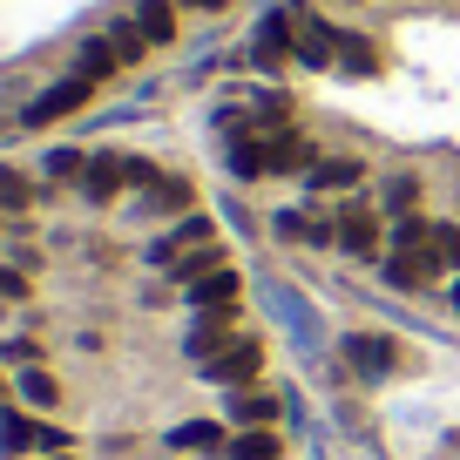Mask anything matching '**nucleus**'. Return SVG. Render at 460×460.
<instances>
[{
  "label": "nucleus",
  "mask_w": 460,
  "mask_h": 460,
  "mask_svg": "<svg viewBox=\"0 0 460 460\" xmlns=\"http://www.w3.org/2000/svg\"><path fill=\"white\" fill-rule=\"evenodd\" d=\"M75 61H82V68H75V75H88V82H95V75H115V68H122V61H115V48H109V34H95V41H82V55H75Z\"/></svg>",
  "instance_id": "obj_21"
},
{
  "label": "nucleus",
  "mask_w": 460,
  "mask_h": 460,
  "mask_svg": "<svg viewBox=\"0 0 460 460\" xmlns=\"http://www.w3.org/2000/svg\"><path fill=\"white\" fill-rule=\"evenodd\" d=\"M251 48H258V61H264V68H278V61H285L291 48H298V28H291V7H285V14H271V21H264V28H258V41H251Z\"/></svg>",
  "instance_id": "obj_10"
},
{
  "label": "nucleus",
  "mask_w": 460,
  "mask_h": 460,
  "mask_svg": "<svg viewBox=\"0 0 460 460\" xmlns=\"http://www.w3.org/2000/svg\"><path fill=\"white\" fill-rule=\"evenodd\" d=\"M41 440V427H34L28 413H0V454H21V447Z\"/></svg>",
  "instance_id": "obj_22"
},
{
  "label": "nucleus",
  "mask_w": 460,
  "mask_h": 460,
  "mask_svg": "<svg viewBox=\"0 0 460 460\" xmlns=\"http://www.w3.org/2000/svg\"><path fill=\"white\" fill-rule=\"evenodd\" d=\"M190 298H197L203 312H210V305H230V298H237V278H230L224 264H217L210 278H197V285H190Z\"/></svg>",
  "instance_id": "obj_20"
},
{
  "label": "nucleus",
  "mask_w": 460,
  "mask_h": 460,
  "mask_svg": "<svg viewBox=\"0 0 460 460\" xmlns=\"http://www.w3.org/2000/svg\"><path fill=\"white\" fill-rule=\"evenodd\" d=\"M454 312H460V285H454Z\"/></svg>",
  "instance_id": "obj_32"
},
{
  "label": "nucleus",
  "mask_w": 460,
  "mask_h": 460,
  "mask_svg": "<svg viewBox=\"0 0 460 460\" xmlns=\"http://www.w3.org/2000/svg\"><path fill=\"white\" fill-rule=\"evenodd\" d=\"M258 373H264V345H258V339H230L224 352H217V359L203 366V379H217V386H230V393H237V386H251Z\"/></svg>",
  "instance_id": "obj_1"
},
{
  "label": "nucleus",
  "mask_w": 460,
  "mask_h": 460,
  "mask_svg": "<svg viewBox=\"0 0 460 460\" xmlns=\"http://www.w3.org/2000/svg\"><path fill=\"white\" fill-rule=\"evenodd\" d=\"M230 339H237V332H230V305H217V312H203V325L190 332V359H203V366H210Z\"/></svg>",
  "instance_id": "obj_9"
},
{
  "label": "nucleus",
  "mask_w": 460,
  "mask_h": 460,
  "mask_svg": "<svg viewBox=\"0 0 460 460\" xmlns=\"http://www.w3.org/2000/svg\"><path fill=\"white\" fill-rule=\"evenodd\" d=\"M109 48H115V61H122V68H136V61L149 55V34L136 28V21H115V28H109Z\"/></svg>",
  "instance_id": "obj_17"
},
{
  "label": "nucleus",
  "mask_w": 460,
  "mask_h": 460,
  "mask_svg": "<svg viewBox=\"0 0 460 460\" xmlns=\"http://www.w3.org/2000/svg\"><path fill=\"white\" fill-rule=\"evenodd\" d=\"M183 203H190V183H176V176H170V183H156V190H149V210H183Z\"/></svg>",
  "instance_id": "obj_25"
},
{
  "label": "nucleus",
  "mask_w": 460,
  "mask_h": 460,
  "mask_svg": "<svg viewBox=\"0 0 460 460\" xmlns=\"http://www.w3.org/2000/svg\"><path fill=\"white\" fill-rule=\"evenodd\" d=\"M88 170V156H75V149H55L48 156V176H82Z\"/></svg>",
  "instance_id": "obj_28"
},
{
  "label": "nucleus",
  "mask_w": 460,
  "mask_h": 460,
  "mask_svg": "<svg viewBox=\"0 0 460 460\" xmlns=\"http://www.w3.org/2000/svg\"><path fill=\"white\" fill-rule=\"evenodd\" d=\"M0 298H28V278H21V271H0Z\"/></svg>",
  "instance_id": "obj_29"
},
{
  "label": "nucleus",
  "mask_w": 460,
  "mask_h": 460,
  "mask_svg": "<svg viewBox=\"0 0 460 460\" xmlns=\"http://www.w3.org/2000/svg\"><path fill=\"white\" fill-rule=\"evenodd\" d=\"M413 197H420V183H413V176H393V183H386V210L413 217Z\"/></svg>",
  "instance_id": "obj_26"
},
{
  "label": "nucleus",
  "mask_w": 460,
  "mask_h": 460,
  "mask_svg": "<svg viewBox=\"0 0 460 460\" xmlns=\"http://www.w3.org/2000/svg\"><path fill=\"white\" fill-rule=\"evenodd\" d=\"M21 400H28V406H55V400H61L55 373H41V366H28V373H21Z\"/></svg>",
  "instance_id": "obj_23"
},
{
  "label": "nucleus",
  "mask_w": 460,
  "mask_h": 460,
  "mask_svg": "<svg viewBox=\"0 0 460 460\" xmlns=\"http://www.w3.org/2000/svg\"><path fill=\"white\" fill-rule=\"evenodd\" d=\"M291 28H298V61H312V68H325L332 55H339V34L325 28L318 14H305V7H291Z\"/></svg>",
  "instance_id": "obj_8"
},
{
  "label": "nucleus",
  "mask_w": 460,
  "mask_h": 460,
  "mask_svg": "<svg viewBox=\"0 0 460 460\" xmlns=\"http://www.w3.org/2000/svg\"><path fill=\"white\" fill-rule=\"evenodd\" d=\"M170 447L176 454H217V447H224V427H217V420H183V427L170 433Z\"/></svg>",
  "instance_id": "obj_14"
},
{
  "label": "nucleus",
  "mask_w": 460,
  "mask_h": 460,
  "mask_svg": "<svg viewBox=\"0 0 460 460\" xmlns=\"http://www.w3.org/2000/svg\"><path fill=\"white\" fill-rule=\"evenodd\" d=\"M305 163H312V149H305L291 129L264 136V170H271V176H291V170H305Z\"/></svg>",
  "instance_id": "obj_13"
},
{
  "label": "nucleus",
  "mask_w": 460,
  "mask_h": 460,
  "mask_svg": "<svg viewBox=\"0 0 460 460\" xmlns=\"http://www.w3.org/2000/svg\"><path fill=\"white\" fill-rule=\"evenodd\" d=\"M176 7H197V14H224V0H176Z\"/></svg>",
  "instance_id": "obj_31"
},
{
  "label": "nucleus",
  "mask_w": 460,
  "mask_h": 460,
  "mask_svg": "<svg viewBox=\"0 0 460 460\" xmlns=\"http://www.w3.org/2000/svg\"><path fill=\"white\" fill-rule=\"evenodd\" d=\"M34 447H41V454H61V447H68V433H61V427H41V440H34Z\"/></svg>",
  "instance_id": "obj_30"
},
{
  "label": "nucleus",
  "mask_w": 460,
  "mask_h": 460,
  "mask_svg": "<svg viewBox=\"0 0 460 460\" xmlns=\"http://www.w3.org/2000/svg\"><path fill=\"white\" fill-rule=\"evenodd\" d=\"M122 183H129V156H115V149L88 156V170H82V190H88L95 203H115V197H122Z\"/></svg>",
  "instance_id": "obj_5"
},
{
  "label": "nucleus",
  "mask_w": 460,
  "mask_h": 460,
  "mask_svg": "<svg viewBox=\"0 0 460 460\" xmlns=\"http://www.w3.org/2000/svg\"><path fill=\"white\" fill-rule=\"evenodd\" d=\"M230 460H278V433L271 427H244L230 440Z\"/></svg>",
  "instance_id": "obj_18"
},
{
  "label": "nucleus",
  "mask_w": 460,
  "mask_h": 460,
  "mask_svg": "<svg viewBox=\"0 0 460 460\" xmlns=\"http://www.w3.org/2000/svg\"><path fill=\"white\" fill-rule=\"evenodd\" d=\"M339 68H352V75H373V68H379V48L366 41V34H339Z\"/></svg>",
  "instance_id": "obj_19"
},
{
  "label": "nucleus",
  "mask_w": 460,
  "mask_h": 460,
  "mask_svg": "<svg viewBox=\"0 0 460 460\" xmlns=\"http://www.w3.org/2000/svg\"><path fill=\"white\" fill-rule=\"evenodd\" d=\"M88 95H95V82H88V75H68V82H55L48 95L28 102V122H34V129H48V122H61V115L88 109Z\"/></svg>",
  "instance_id": "obj_2"
},
{
  "label": "nucleus",
  "mask_w": 460,
  "mask_h": 460,
  "mask_svg": "<svg viewBox=\"0 0 460 460\" xmlns=\"http://www.w3.org/2000/svg\"><path fill=\"white\" fill-rule=\"evenodd\" d=\"M433 251H440L447 264H460V224H433Z\"/></svg>",
  "instance_id": "obj_27"
},
{
  "label": "nucleus",
  "mask_w": 460,
  "mask_h": 460,
  "mask_svg": "<svg viewBox=\"0 0 460 460\" xmlns=\"http://www.w3.org/2000/svg\"><path fill=\"white\" fill-rule=\"evenodd\" d=\"M129 21L149 34V48H170V41H176V0H136Z\"/></svg>",
  "instance_id": "obj_11"
},
{
  "label": "nucleus",
  "mask_w": 460,
  "mask_h": 460,
  "mask_svg": "<svg viewBox=\"0 0 460 460\" xmlns=\"http://www.w3.org/2000/svg\"><path fill=\"white\" fill-rule=\"evenodd\" d=\"M305 176H312V190H352L366 176V163L359 156H332V163H312Z\"/></svg>",
  "instance_id": "obj_15"
},
{
  "label": "nucleus",
  "mask_w": 460,
  "mask_h": 460,
  "mask_svg": "<svg viewBox=\"0 0 460 460\" xmlns=\"http://www.w3.org/2000/svg\"><path fill=\"white\" fill-rule=\"evenodd\" d=\"M28 203H34L28 176H21V170H7V163H0V210H28Z\"/></svg>",
  "instance_id": "obj_24"
},
{
  "label": "nucleus",
  "mask_w": 460,
  "mask_h": 460,
  "mask_svg": "<svg viewBox=\"0 0 460 460\" xmlns=\"http://www.w3.org/2000/svg\"><path fill=\"white\" fill-rule=\"evenodd\" d=\"M339 251L345 258H366V264L379 258V217L366 210V203H345L339 210Z\"/></svg>",
  "instance_id": "obj_4"
},
{
  "label": "nucleus",
  "mask_w": 460,
  "mask_h": 460,
  "mask_svg": "<svg viewBox=\"0 0 460 460\" xmlns=\"http://www.w3.org/2000/svg\"><path fill=\"white\" fill-rule=\"evenodd\" d=\"M230 176H237V183L271 176V170H264V136H237V143H230Z\"/></svg>",
  "instance_id": "obj_16"
},
{
  "label": "nucleus",
  "mask_w": 460,
  "mask_h": 460,
  "mask_svg": "<svg viewBox=\"0 0 460 460\" xmlns=\"http://www.w3.org/2000/svg\"><path fill=\"white\" fill-rule=\"evenodd\" d=\"M345 366H352L359 379H386L393 366H400V345L373 339V332H352V339H345Z\"/></svg>",
  "instance_id": "obj_3"
},
{
  "label": "nucleus",
  "mask_w": 460,
  "mask_h": 460,
  "mask_svg": "<svg viewBox=\"0 0 460 460\" xmlns=\"http://www.w3.org/2000/svg\"><path fill=\"white\" fill-rule=\"evenodd\" d=\"M203 244H217V237H210V217H183L170 237H156V244H149V264H176L183 251H203Z\"/></svg>",
  "instance_id": "obj_7"
},
{
  "label": "nucleus",
  "mask_w": 460,
  "mask_h": 460,
  "mask_svg": "<svg viewBox=\"0 0 460 460\" xmlns=\"http://www.w3.org/2000/svg\"><path fill=\"white\" fill-rule=\"evenodd\" d=\"M230 420H237V427H271V420H278V393L237 386V393H230Z\"/></svg>",
  "instance_id": "obj_12"
},
{
  "label": "nucleus",
  "mask_w": 460,
  "mask_h": 460,
  "mask_svg": "<svg viewBox=\"0 0 460 460\" xmlns=\"http://www.w3.org/2000/svg\"><path fill=\"white\" fill-rule=\"evenodd\" d=\"M278 237H291V244H339V217H325V210H278Z\"/></svg>",
  "instance_id": "obj_6"
}]
</instances>
